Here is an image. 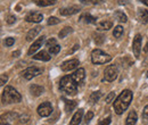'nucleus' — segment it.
<instances>
[{
  "label": "nucleus",
  "instance_id": "nucleus-1",
  "mask_svg": "<svg viewBox=\"0 0 148 125\" xmlns=\"http://www.w3.org/2000/svg\"><path fill=\"white\" fill-rule=\"evenodd\" d=\"M132 98H133V94L130 90H123L120 93V96L114 100L113 108H114L115 113L117 115H122L130 106V104L132 101Z\"/></svg>",
  "mask_w": 148,
  "mask_h": 125
},
{
  "label": "nucleus",
  "instance_id": "nucleus-2",
  "mask_svg": "<svg viewBox=\"0 0 148 125\" xmlns=\"http://www.w3.org/2000/svg\"><path fill=\"white\" fill-rule=\"evenodd\" d=\"M1 100L2 104H14V102H21L22 101V96L16 89H14L10 85H7L1 94Z\"/></svg>",
  "mask_w": 148,
  "mask_h": 125
},
{
  "label": "nucleus",
  "instance_id": "nucleus-3",
  "mask_svg": "<svg viewBox=\"0 0 148 125\" xmlns=\"http://www.w3.org/2000/svg\"><path fill=\"white\" fill-rule=\"evenodd\" d=\"M59 89L64 91L69 96H74L77 92V84L73 80L72 75H66L60 79L59 82Z\"/></svg>",
  "mask_w": 148,
  "mask_h": 125
},
{
  "label": "nucleus",
  "instance_id": "nucleus-4",
  "mask_svg": "<svg viewBox=\"0 0 148 125\" xmlns=\"http://www.w3.org/2000/svg\"><path fill=\"white\" fill-rule=\"evenodd\" d=\"M112 60V56L106 53H104L100 49H95L91 53V61L96 65H100V64H106L110 63Z\"/></svg>",
  "mask_w": 148,
  "mask_h": 125
},
{
  "label": "nucleus",
  "instance_id": "nucleus-5",
  "mask_svg": "<svg viewBox=\"0 0 148 125\" xmlns=\"http://www.w3.org/2000/svg\"><path fill=\"white\" fill-rule=\"evenodd\" d=\"M119 75V68L116 65H110L106 67V70L104 72V80L107 82H113L116 80Z\"/></svg>",
  "mask_w": 148,
  "mask_h": 125
},
{
  "label": "nucleus",
  "instance_id": "nucleus-6",
  "mask_svg": "<svg viewBox=\"0 0 148 125\" xmlns=\"http://www.w3.org/2000/svg\"><path fill=\"white\" fill-rule=\"evenodd\" d=\"M37 111L41 117H48L53 113V106H51V104L49 101H45L38 107Z\"/></svg>",
  "mask_w": 148,
  "mask_h": 125
},
{
  "label": "nucleus",
  "instance_id": "nucleus-7",
  "mask_svg": "<svg viewBox=\"0 0 148 125\" xmlns=\"http://www.w3.org/2000/svg\"><path fill=\"white\" fill-rule=\"evenodd\" d=\"M80 65V61L79 59H70V60H66L64 61L62 65H60V68L63 72H70L75 70L76 67H79Z\"/></svg>",
  "mask_w": 148,
  "mask_h": 125
},
{
  "label": "nucleus",
  "instance_id": "nucleus-8",
  "mask_svg": "<svg viewBox=\"0 0 148 125\" xmlns=\"http://www.w3.org/2000/svg\"><path fill=\"white\" fill-rule=\"evenodd\" d=\"M141 40L143 38L140 34H137L133 39V42H132V50H133V55L136 58H139L140 56V50H141Z\"/></svg>",
  "mask_w": 148,
  "mask_h": 125
},
{
  "label": "nucleus",
  "instance_id": "nucleus-9",
  "mask_svg": "<svg viewBox=\"0 0 148 125\" xmlns=\"http://www.w3.org/2000/svg\"><path fill=\"white\" fill-rule=\"evenodd\" d=\"M41 72L42 71H41L40 68H38V67H36V66H33V67H29V68H26L22 74H23V77H24L25 80H32L33 77H36V76H38L39 74H41Z\"/></svg>",
  "mask_w": 148,
  "mask_h": 125
},
{
  "label": "nucleus",
  "instance_id": "nucleus-10",
  "mask_svg": "<svg viewBox=\"0 0 148 125\" xmlns=\"http://www.w3.org/2000/svg\"><path fill=\"white\" fill-rule=\"evenodd\" d=\"M72 75V77H73V80L76 82V84H81L82 82H83V80L86 79V71H84V68H77L76 71L74 72L73 74H71Z\"/></svg>",
  "mask_w": 148,
  "mask_h": 125
},
{
  "label": "nucleus",
  "instance_id": "nucleus-11",
  "mask_svg": "<svg viewBox=\"0 0 148 125\" xmlns=\"http://www.w3.org/2000/svg\"><path fill=\"white\" fill-rule=\"evenodd\" d=\"M80 12V8L76 7V6H72V7H65V8H62L59 9V14L63 15V16H71L74 15L76 13Z\"/></svg>",
  "mask_w": 148,
  "mask_h": 125
},
{
  "label": "nucleus",
  "instance_id": "nucleus-12",
  "mask_svg": "<svg viewBox=\"0 0 148 125\" xmlns=\"http://www.w3.org/2000/svg\"><path fill=\"white\" fill-rule=\"evenodd\" d=\"M45 38H46V36H40L38 40H36V41L32 43V46L30 47V49H29L27 54H29V55H33V54H34V53L37 51L38 49H39V48L42 46V43L45 42Z\"/></svg>",
  "mask_w": 148,
  "mask_h": 125
},
{
  "label": "nucleus",
  "instance_id": "nucleus-13",
  "mask_svg": "<svg viewBox=\"0 0 148 125\" xmlns=\"http://www.w3.org/2000/svg\"><path fill=\"white\" fill-rule=\"evenodd\" d=\"M42 18H43L42 14H40V13H32V14L27 15L25 19L29 23H40L42 20Z\"/></svg>",
  "mask_w": 148,
  "mask_h": 125
},
{
  "label": "nucleus",
  "instance_id": "nucleus-14",
  "mask_svg": "<svg viewBox=\"0 0 148 125\" xmlns=\"http://www.w3.org/2000/svg\"><path fill=\"white\" fill-rule=\"evenodd\" d=\"M137 15H138V19H139L140 23H143V24H147L148 23V10L147 9L139 8Z\"/></svg>",
  "mask_w": 148,
  "mask_h": 125
},
{
  "label": "nucleus",
  "instance_id": "nucleus-15",
  "mask_svg": "<svg viewBox=\"0 0 148 125\" xmlns=\"http://www.w3.org/2000/svg\"><path fill=\"white\" fill-rule=\"evenodd\" d=\"M82 116H83V109H79L73 115V117H72V120L70 122V125H79L81 123Z\"/></svg>",
  "mask_w": 148,
  "mask_h": 125
},
{
  "label": "nucleus",
  "instance_id": "nucleus-16",
  "mask_svg": "<svg viewBox=\"0 0 148 125\" xmlns=\"http://www.w3.org/2000/svg\"><path fill=\"white\" fill-rule=\"evenodd\" d=\"M32 57H33V59H36V60H42V61H48V60H50V58H51V56L48 54L47 51H45V50H42V51H40V53H38V54L33 55Z\"/></svg>",
  "mask_w": 148,
  "mask_h": 125
},
{
  "label": "nucleus",
  "instance_id": "nucleus-17",
  "mask_svg": "<svg viewBox=\"0 0 148 125\" xmlns=\"http://www.w3.org/2000/svg\"><path fill=\"white\" fill-rule=\"evenodd\" d=\"M137 120H138V116H137V113L134 110H131L125 120V125H136L137 123Z\"/></svg>",
  "mask_w": 148,
  "mask_h": 125
},
{
  "label": "nucleus",
  "instance_id": "nucleus-18",
  "mask_svg": "<svg viewBox=\"0 0 148 125\" xmlns=\"http://www.w3.org/2000/svg\"><path fill=\"white\" fill-rule=\"evenodd\" d=\"M41 29H42L41 26H36V27H33L32 30H30V31L27 32V34H26V40H27V41H32V40L40 33Z\"/></svg>",
  "mask_w": 148,
  "mask_h": 125
},
{
  "label": "nucleus",
  "instance_id": "nucleus-19",
  "mask_svg": "<svg viewBox=\"0 0 148 125\" xmlns=\"http://www.w3.org/2000/svg\"><path fill=\"white\" fill-rule=\"evenodd\" d=\"M43 87H40V85H38V84H32L31 87H30V92H31V94L32 96H34V97H39L40 94H42L43 93Z\"/></svg>",
  "mask_w": 148,
  "mask_h": 125
},
{
  "label": "nucleus",
  "instance_id": "nucleus-20",
  "mask_svg": "<svg viewBox=\"0 0 148 125\" xmlns=\"http://www.w3.org/2000/svg\"><path fill=\"white\" fill-rule=\"evenodd\" d=\"M112 26H113V23L111 20H101L97 25L98 30H100V31H108L110 29H112Z\"/></svg>",
  "mask_w": 148,
  "mask_h": 125
},
{
  "label": "nucleus",
  "instance_id": "nucleus-21",
  "mask_svg": "<svg viewBox=\"0 0 148 125\" xmlns=\"http://www.w3.org/2000/svg\"><path fill=\"white\" fill-rule=\"evenodd\" d=\"M34 3L39 7H48V6L55 5L56 0H34Z\"/></svg>",
  "mask_w": 148,
  "mask_h": 125
},
{
  "label": "nucleus",
  "instance_id": "nucleus-22",
  "mask_svg": "<svg viewBox=\"0 0 148 125\" xmlns=\"http://www.w3.org/2000/svg\"><path fill=\"white\" fill-rule=\"evenodd\" d=\"M64 101H65V110L67 113L73 111V109L76 107V101H74V100H67V99H64Z\"/></svg>",
  "mask_w": 148,
  "mask_h": 125
},
{
  "label": "nucleus",
  "instance_id": "nucleus-23",
  "mask_svg": "<svg viewBox=\"0 0 148 125\" xmlns=\"http://www.w3.org/2000/svg\"><path fill=\"white\" fill-rule=\"evenodd\" d=\"M114 15H115L116 19H117L119 22H121V23H125V22L128 20V17H127V15H125L123 12H121V10H116Z\"/></svg>",
  "mask_w": 148,
  "mask_h": 125
},
{
  "label": "nucleus",
  "instance_id": "nucleus-24",
  "mask_svg": "<svg viewBox=\"0 0 148 125\" xmlns=\"http://www.w3.org/2000/svg\"><path fill=\"white\" fill-rule=\"evenodd\" d=\"M101 96H103V93L100 91H95V92H92L91 96H90V102L91 104H96L101 98Z\"/></svg>",
  "mask_w": 148,
  "mask_h": 125
},
{
  "label": "nucleus",
  "instance_id": "nucleus-25",
  "mask_svg": "<svg viewBox=\"0 0 148 125\" xmlns=\"http://www.w3.org/2000/svg\"><path fill=\"white\" fill-rule=\"evenodd\" d=\"M73 32V29L72 27H69V26H66V27H64L59 33H58V36L60 38V39H64L66 36H69L70 33H72Z\"/></svg>",
  "mask_w": 148,
  "mask_h": 125
},
{
  "label": "nucleus",
  "instance_id": "nucleus-26",
  "mask_svg": "<svg viewBox=\"0 0 148 125\" xmlns=\"http://www.w3.org/2000/svg\"><path fill=\"white\" fill-rule=\"evenodd\" d=\"M81 19H84V22L86 23H89V24H96L97 23V18L91 16V15H89V14H86V15H83Z\"/></svg>",
  "mask_w": 148,
  "mask_h": 125
},
{
  "label": "nucleus",
  "instance_id": "nucleus-27",
  "mask_svg": "<svg viewBox=\"0 0 148 125\" xmlns=\"http://www.w3.org/2000/svg\"><path fill=\"white\" fill-rule=\"evenodd\" d=\"M123 34V27L121 26V25H117V26H115V29H114V31H113V36H115L116 39H119V38H121Z\"/></svg>",
  "mask_w": 148,
  "mask_h": 125
},
{
  "label": "nucleus",
  "instance_id": "nucleus-28",
  "mask_svg": "<svg viewBox=\"0 0 148 125\" xmlns=\"http://www.w3.org/2000/svg\"><path fill=\"white\" fill-rule=\"evenodd\" d=\"M48 49H49L50 55H57L60 51V46H59V44H55V46H53V47H50V48H48Z\"/></svg>",
  "mask_w": 148,
  "mask_h": 125
},
{
  "label": "nucleus",
  "instance_id": "nucleus-29",
  "mask_svg": "<svg viewBox=\"0 0 148 125\" xmlns=\"http://www.w3.org/2000/svg\"><path fill=\"white\" fill-rule=\"evenodd\" d=\"M47 23H48V25H56V24H59V23H60V19L51 16V17L48 18V22H47Z\"/></svg>",
  "mask_w": 148,
  "mask_h": 125
},
{
  "label": "nucleus",
  "instance_id": "nucleus-30",
  "mask_svg": "<svg viewBox=\"0 0 148 125\" xmlns=\"http://www.w3.org/2000/svg\"><path fill=\"white\" fill-rule=\"evenodd\" d=\"M114 98H115V92H110L106 97V104H111L114 100Z\"/></svg>",
  "mask_w": 148,
  "mask_h": 125
},
{
  "label": "nucleus",
  "instance_id": "nucleus-31",
  "mask_svg": "<svg viewBox=\"0 0 148 125\" xmlns=\"http://www.w3.org/2000/svg\"><path fill=\"white\" fill-rule=\"evenodd\" d=\"M14 43H15V39H14V38H7V39L5 40V44H6L7 47H12Z\"/></svg>",
  "mask_w": 148,
  "mask_h": 125
},
{
  "label": "nucleus",
  "instance_id": "nucleus-32",
  "mask_svg": "<svg viewBox=\"0 0 148 125\" xmlns=\"http://www.w3.org/2000/svg\"><path fill=\"white\" fill-rule=\"evenodd\" d=\"M143 120H144L146 123H148V105L144 108V110H143Z\"/></svg>",
  "mask_w": 148,
  "mask_h": 125
},
{
  "label": "nucleus",
  "instance_id": "nucleus-33",
  "mask_svg": "<svg viewBox=\"0 0 148 125\" xmlns=\"http://www.w3.org/2000/svg\"><path fill=\"white\" fill-rule=\"evenodd\" d=\"M111 121H112L111 116H108L107 118H104V120H101V121L98 123V125H110V124H111Z\"/></svg>",
  "mask_w": 148,
  "mask_h": 125
},
{
  "label": "nucleus",
  "instance_id": "nucleus-34",
  "mask_svg": "<svg viewBox=\"0 0 148 125\" xmlns=\"http://www.w3.org/2000/svg\"><path fill=\"white\" fill-rule=\"evenodd\" d=\"M55 44H57V41H56V39H54V38L49 39V40L46 42V46H47L48 48H50V47H53V46H55Z\"/></svg>",
  "mask_w": 148,
  "mask_h": 125
},
{
  "label": "nucleus",
  "instance_id": "nucleus-35",
  "mask_svg": "<svg viewBox=\"0 0 148 125\" xmlns=\"http://www.w3.org/2000/svg\"><path fill=\"white\" fill-rule=\"evenodd\" d=\"M93 118V113L92 111H88L87 114H86V118H84V122L86 123H89L91 120Z\"/></svg>",
  "mask_w": 148,
  "mask_h": 125
},
{
  "label": "nucleus",
  "instance_id": "nucleus-36",
  "mask_svg": "<svg viewBox=\"0 0 148 125\" xmlns=\"http://www.w3.org/2000/svg\"><path fill=\"white\" fill-rule=\"evenodd\" d=\"M80 1H82L83 3H92V5H97V3L103 2L104 0H80Z\"/></svg>",
  "mask_w": 148,
  "mask_h": 125
},
{
  "label": "nucleus",
  "instance_id": "nucleus-37",
  "mask_svg": "<svg viewBox=\"0 0 148 125\" xmlns=\"http://www.w3.org/2000/svg\"><path fill=\"white\" fill-rule=\"evenodd\" d=\"M95 41L97 42V44H100V43H103V42H104V36H101V34H98V36H96V38H95Z\"/></svg>",
  "mask_w": 148,
  "mask_h": 125
},
{
  "label": "nucleus",
  "instance_id": "nucleus-38",
  "mask_svg": "<svg viewBox=\"0 0 148 125\" xmlns=\"http://www.w3.org/2000/svg\"><path fill=\"white\" fill-rule=\"evenodd\" d=\"M7 81H8V76H7L6 74H2V75H1V80H0V84H1V85H5Z\"/></svg>",
  "mask_w": 148,
  "mask_h": 125
},
{
  "label": "nucleus",
  "instance_id": "nucleus-39",
  "mask_svg": "<svg viewBox=\"0 0 148 125\" xmlns=\"http://www.w3.org/2000/svg\"><path fill=\"white\" fill-rule=\"evenodd\" d=\"M15 20H16V17H15V16H13V15H8V16H7V23H8V24H14Z\"/></svg>",
  "mask_w": 148,
  "mask_h": 125
},
{
  "label": "nucleus",
  "instance_id": "nucleus-40",
  "mask_svg": "<svg viewBox=\"0 0 148 125\" xmlns=\"http://www.w3.org/2000/svg\"><path fill=\"white\" fill-rule=\"evenodd\" d=\"M140 2H143L144 5H146V6H148V0H139Z\"/></svg>",
  "mask_w": 148,
  "mask_h": 125
},
{
  "label": "nucleus",
  "instance_id": "nucleus-41",
  "mask_svg": "<svg viewBox=\"0 0 148 125\" xmlns=\"http://www.w3.org/2000/svg\"><path fill=\"white\" fill-rule=\"evenodd\" d=\"M144 51H145V54H148V42L146 43V47H145V49H144Z\"/></svg>",
  "mask_w": 148,
  "mask_h": 125
},
{
  "label": "nucleus",
  "instance_id": "nucleus-42",
  "mask_svg": "<svg viewBox=\"0 0 148 125\" xmlns=\"http://www.w3.org/2000/svg\"><path fill=\"white\" fill-rule=\"evenodd\" d=\"M18 55H19V51H15V53H13V56H14V57H18Z\"/></svg>",
  "mask_w": 148,
  "mask_h": 125
},
{
  "label": "nucleus",
  "instance_id": "nucleus-43",
  "mask_svg": "<svg viewBox=\"0 0 148 125\" xmlns=\"http://www.w3.org/2000/svg\"><path fill=\"white\" fill-rule=\"evenodd\" d=\"M2 125H10V124H8V123H6V124H2Z\"/></svg>",
  "mask_w": 148,
  "mask_h": 125
},
{
  "label": "nucleus",
  "instance_id": "nucleus-44",
  "mask_svg": "<svg viewBox=\"0 0 148 125\" xmlns=\"http://www.w3.org/2000/svg\"><path fill=\"white\" fill-rule=\"evenodd\" d=\"M147 76H148V72H147Z\"/></svg>",
  "mask_w": 148,
  "mask_h": 125
}]
</instances>
